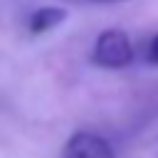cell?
I'll use <instances>...</instances> for the list:
<instances>
[{"mask_svg":"<svg viewBox=\"0 0 158 158\" xmlns=\"http://www.w3.org/2000/svg\"><path fill=\"white\" fill-rule=\"evenodd\" d=\"M94 64L104 67V69H123L133 62V47L131 40L123 30H104L96 42H94V52H91Z\"/></svg>","mask_w":158,"mask_h":158,"instance_id":"cell-1","label":"cell"},{"mask_svg":"<svg viewBox=\"0 0 158 158\" xmlns=\"http://www.w3.org/2000/svg\"><path fill=\"white\" fill-rule=\"evenodd\" d=\"M64 158H116V156L104 136L91 131H79L67 141Z\"/></svg>","mask_w":158,"mask_h":158,"instance_id":"cell-2","label":"cell"},{"mask_svg":"<svg viewBox=\"0 0 158 158\" xmlns=\"http://www.w3.org/2000/svg\"><path fill=\"white\" fill-rule=\"evenodd\" d=\"M64 20H67V10H64V7L44 5V7H37V10L27 17V30H30L32 35H42V32L54 30V27L62 25Z\"/></svg>","mask_w":158,"mask_h":158,"instance_id":"cell-3","label":"cell"},{"mask_svg":"<svg viewBox=\"0 0 158 158\" xmlns=\"http://www.w3.org/2000/svg\"><path fill=\"white\" fill-rule=\"evenodd\" d=\"M146 59H148V64L158 67V35H153V40L148 42V49H146Z\"/></svg>","mask_w":158,"mask_h":158,"instance_id":"cell-4","label":"cell"},{"mask_svg":"<svg viewBox=\"0 0 158 158\" xmlns=\"http://www.w3.org/2000/svg\"><path fill=\"white\" fill-rule=\"evenodd\" d=\"M91 2H123V0H91Z\"/></svg>","mask_w":158,"mask_h":158,"instance_id":"cell-5","label":"cell"},{"mask_svg":"<svg viewBox=\"0 0 158 158\" xmlns=\"http://www.w3.org/2000/svg\"><path fill=\"white\" fill-rule=\"evenodd\" d=\"M156 148H158V141H156Z\"/></svg>","mask_w":158,"mask_h":158,"instance_id":"cell-6","label":"cell"}]
</instances>
